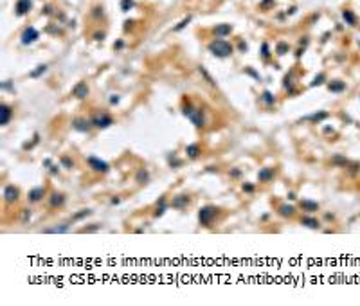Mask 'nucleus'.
I'll return each mask as SVG.
<instances>
[{"label": "nucleus", "instance_id": "b1692460", "mask_svg": "<svg viewBox=\"0 0 360 306\" xmlns=\"http://www.w3.org/2000/svg\"><path fill=\"white\" fill-rule=\"evenodd\" d=\"M45 70H47V67H45V65H40V67L34 70V72H31V76H33V78H38V76H42Z\"/></svg>", "mask_w": 360, "mask_h": 306}, {"label": "nucleus", "instance_id": "2f4dec72", "mask_svg": "<svg viewBox=\"0 0 360 306\" xmlns=\"http://www.w3.org/2000/svg\"><path fill=\"white\" fill-rule=\"evenodd\" d=\"M132 6H133V2H132V0H123V9H124V11L128 9V7H132Z\"/></svg>", "mask_w": 360, "mask_h": 306}, {"label": "nucleus", "instance_id": "cd10ccee", "mask_svg": "<svg viewBox=\"0 0 360 306\" xmlns=\"http://www.w3.org/2000/svg\"><path fill=\"white\" fill-rule=\"evenodd\" d=\"M86 214H90V211H88V209H85V211H79V212H78V214H76L72 220H81V218H83V216H86Z\"/></svg>", "mask_w": 360, "mask_h": 306}, {"label": "nucleus", "instance_id": "1a4fd4ad", "mask_svg": "<svg viewBox=\"0 0 360 306\" xmlns=\"http://www.w3.org/2000/svg\"><path fill=\"white\" fill-rule=\"evenodd\" d=\"M31 9V0H18L16 2V14L24 16L25 13H29Z\"/></svg>", "mask_w": 360, "mask_h": 306}, {"label": "nucleus", "instance_id": "393cba45", "mask_svg": "<svg viewBox=\"0 0 360 306\" xmlns=\"http://www.w3.org/2000/svg\"><path fill=\"white\" fill-rule=\"evenodd\" d=\"M45 232H67V225H59V227H54V229H47Z\"/></svg>", "mask_w": 360, "mask_h": 306}, {"label": "nucleus", "instance_id": "a211bd4d", "mask_svg": "<svg viewBox=\"0 0 360 306\" xmlns=\"http://www.w3.org/2000/svg\"><path fill=\"white\" fill-rule=\"evenodd\" d=\"M293 212H295V209L292 207V205H288V204H285V205L279 207V214L281 216H292Z\"/></svg>", "mask_w": 360, "mask_h": 306}, {"label": "nucleus", "instance_id": "a878e982", "mask_svg": "<svg viewBox=\"0 0 360 306\" xmlns=\"http://www.w3.org/2000/svg\"><path fill=\"white\" fill-rule=\"evenodd\" d=\"M344 20H346L349 25H353L355 24V18H353V13H349V11H344Z\"/></svg>", "mask_w": 360, "mask_h": 306}, {"label": "nucleus", "instance_id": "9b49d317", "mask_svg": "<svg viewBox=\"0 0 360 306\" xmlns=\"http://www.w3.org/2000/svg\"><path fill=\"white\" fill-rule=\"evenodd\" d=\"M258 178H259V182L272 180V178H274V169H272V167H263V169L258 173Z\"/></svg>", "mask_w": 360, "mask_h": 306}, {"label": "nucleus", "instance_id": "f8f14e48", "mask_svg": "<svg viewBox=\"0 0 360 306\" xmlns=\"http://www.w3.org/2000/svg\"><path fill=\"white\" fill-rule=\"evenodd\" d=\"M72 94H74L76 98L83 99V98H86V94H88V88H86V85H85V83H79L76 88H74V92H72Z\"/></svg>", "mask_w": 360, "mask_h": 306}, {"label": "nucleus", "instance_id": "aec40b11", "mask_svg": "<svg viewBox=\"0 0 360 306\" xmlns=\"http://www.w3.org/2000/svg\"><path fill=\"white\" fill-rule=\"evenodd\" d=\"M346 88V83H342V81H331L330 83V90L331 92H342Z\"/></svg>", "mask_w": 360, "mask_h": 306}, {"label": "nucleus", "instance_id": "72a5a7b5", "mask_svg": "<svg viewBox=\"0 0 360 306\" xmlns=\"http://www.w3.org/2000/svg\"><path fill=\"white\" fill-rule=\"evenodd\" d=\"M110 103H112V105H117V103H119V98H117V96L110 98Z\"/></svg>", "mask_w": 360, "mask_h": 306}, {"label": "nucleus", "instance_id": "2eb2a0df", "mask_svg": "<svg viewBox=\"0 0 360 306\" xmlns=\"http://www.w3.org/2000/svg\"><path fill=\"white\" fill-rule=\"evenodd\" d=\"M9 119H11V108L4 105V106H2V119H0V124L6 126L7 123H9Z\"/></svg>", "mask_w": 360, "mask_h": 306}, {"label": "nucleus", "instance_id": "39448f33", "mask_svg": "<svg viewBox=\"0 0 360 306\" xmlns=\"http://www.w3.org/2000/svg\"><path fill=\"white\" fill-rule=\"evenodd\" d=\"M113 123V119H112L108 113H103V115H96L94 119H92V124L96 126V128H108V126Z\"/></svg>", "mask_w": 360, "mask_h": 306}, {"label": "nucleus", "instance_id": "6ab92c4d", "mask_svg": "<svg viewBox=\"0 0 360 306\" xmlns=\"http://www.w3.org/2000/svg\"><path fill=\"white\" fill-rule=\"evenodd\" d=\"M261 101H263L265 105H268V106H272L274 103H276V98L270 94V92H263L261 94Z\"/></svg>", "mask_w": 360, "mask_h": 306}, {"label": "nucleus", "instance_id": "f257e3e1", "mask_svg": "<svg viewBox=\"0 0 360 306\" xmlns=\"http://www.w3.org/2000/svg\"><path fill=\"white\" fill-rule=\"evenodd\" d=\"M209 51L213 54H216L218 58H227L232 52V47H231V43L223 42V40H216V42H213L209 45Z\"/></svg>", "mask_w": 360, "mask_h": 306}, {"label": "nucleus", "instance_id": "bb28decb", "mask_svg": "<svg viewBox=\"0 0 360 306\" xmlns=\"http://www.w3.org/2000/svg\"><path fill=\"white\" fill-rule=\"evenodd\" d=\"M189 22H191V16H187V18H184V20H182V22H180L178 25H177V27H175V31H180V29L184 27V25H187V24H189Z\"/></svg>", "mask_w": 360, "mask_h": 306}, {"label": "nucleus", "instance_id": "c85d7f7f", "mask_svg": "<svg viewBox=\"0 0 360 306\" xmlns=\"http://www.w3.org/2000/svg\"><path fill=\"white\" fill-rule=\"evenodd\" d=\"M61 164L67 167V169H70V167L74 166V162H70V160H69V157H63V159H61Z\"/></svg>", "mask_w": 360, "mask_h": 306}, {"label": "nucleus", "instance_id": "c756f323", "mask_svg": "<svg viewBox=\"0 0 360 306\" xmlns=\"http://www.w3.org/2000/svg\"><path fill=\"white\" fill-rule=\"evenodd\" d=\"M139 182H146L148 180V171H139Z\"/></svg>", "mask_w": 360, "mask_h": 306}, {"label": "nucleus", "instance_id": "f704fd0d", "mask_svg": "<svg viewBox=\"0 0 360 306\" xmlns=\"http://www.w3.org/2000/svg\"><path fill=\"white\" fill-rule=\"evenodd\" d=\"M51 173H52V175H58V173H59V169H58L56 166H51Z\"/></svg>", "mask_w": 360, "mask_h": 306}, {"label": "nucleus", "instance_id": "0eeeda50", "mask_svg": "<svg viewBox=\"0 0 360 306\" xmlns=\"http://www.w3.org/2000/svg\"><path fill=\"white\" fill-rule=\"evenodd\" d=\"M36 40H38V31L34 27H27L24 31V34H22V43L24 45H29V43L36 42Z\"/></svg>", "mask_w": 360, "mask_h": 306}, {"label": "nucleus", "instance_id": "dca6fc26", "mask_svg": "<svg viewBox=\"0 0 360 306\" xmlns=\"http://www.w3.org/2000/svg\"><path fill=\"white\" fill-rule=\"evenodd\" d=\"M186 153H187V157H189V159H196V157L200 155V148H198V144H189V146L186 148Z\"/></svg>", "mask_w": 360, "mask_h": 306}, {"label": "nucleus", "instance_id": "f03ea898", "mask_svg": "<svg viewBox=\"0 0 360 306\" xmlns=\"http://www.w3.org/2000/svg\"><path fill=\"white\" fill-rule=\"evenodd\" d=\"M216 214H218V209L213 207V205H207V207H202L200 212H198V220L202 225H211V223L216 220Z\"/></svg>", "mask_w": 360, "mask_h": 306}, {"label": "nucleus", "instance_id": "f3484780", "mask_svg": "<svg viewBox=\"0 0 360 306\" xmlns=\"http://www.w3.org/2000/svg\"><path fill=\"white\" fill-rule=\"evenodd\" d=\"M301 207L304 209V211H317L319 204L317 202H312V200H303L301 202Z\"/></svg>", "mask_w": 360, "mask_h": 306}, {"label": "nucleus", "instance_id": "473e14b6", "mask_svg": "<svg viewBox=\"0 0 360 306\" xmlns=\"http://www.w3.org/2000/svg\"><path fill=\"white\" fill-rule=\"evenodd\" d=\"M239 175H241V171H239V169H231V177H234V178H238Z\"/></svg>", "mask_w": 360, "mask_h": 306}, {"label": "nucleus", "instance_id": "423d86ee", "mask_svg": "<svg viewBox=\"0 0 360 306\" xmlns=\"http://www.w3.org/2000/svg\"><path fill=\"white\" fill-rule=\"evenodd\" d=\"M18 196H20L18 187H14V186H7V187H4V200H6L7 204L16 202V200H18Z\"/></svg>", "mask_w": 360, "mask_h": 306}, {"label": "nucleus", "instance_id": "5701e85b", "mask_svg": "<svg viewBox=\"0 0 360 306\" xmlns=\"http://www.w3.org/2000/svg\"><path fill=\"white\" fill-rule=\"evenodd\" d=\"M214 33L216 34H229L231 33V25H218V27H214Z\"/></svg>", "mask_w": 360, "mask_h": 306}, {"label": "nucleus", "instance_id": "20e7f679", "mask_svg": "<svg viewBox=\"0 0 360 306\" xmlns=\"http://www.w3.org/2000/svg\"><path fill=\"white\" fill-rule=\"evenodd\" d=\"M86 162L92 166L94 171H99V173H106V171L110 169V166H108L105 160H101V159H97V157H88V159H86Z\"/></svg>", "mask_w": 360, "mask_h": 306}, {"label": "nucleus", "instance_id": "7ed1b4c3", "mask_svg": "<svg viewBox=\"0 0 360 306\" xmlns=\"http://www.w3.org/2000/svg\"><path fill=\"white\" fill-rule=\"evenodd\" d=\"M184 113H186L187 119L193 121L194 126H204V113L200 110H196L193 106H184Z\"/></svg>", "mask_w": 360, "mask_h": 306}, {"label": "nucleus", "instance_id": "c9c22d12", "mask_svg": "<svg viewBox=\"0 0 360 306\" xmlns=\"http://www.w3.org/2000/svg\"><path fill=\"white\" fill-rule=\"evenodd\" d=\"M119 202H121V200H119V198H112V204H113V205H117V204H119Z\"/></svg>", "mask_w": 360, "mask_h": 306}, {"label": "nucleus", "instance_id": "9d476101", "mask_svg": "<svg viewBox=\"0 0 360 306\" xmlns=\"http://www.w3.org/2000/svg\"><path fill=\"white\" fill-rule=\"evenodd\" d=\"M72 126H74V130H78V132H88V128H90V123L86 121V119H74L72 121Z\"/></svg>", "mask_w": 360, "mask_h": 306}, {"label": "nucleus", "instance_id": "7c9ffc66", "mask_svg": "<svg viewBox=\"0 0 360 306\" xmlns=\"http://www.w3.org/2000/svg\"><path fill=\"white\" fill-rule=\"evenodd\" d=\"M243 191L252 193V191H254V186H252V184H243Z\"/></svg>", "mask_w": 360, "mask_h": 306}, {"label": "nucleus", "instance_id": "4be33fe9", "mask_svg": "<svg viewBox=\"0 0 360 306\" xmlns=\"http://www.w3.org/2000/svg\"><path fill=\"white\" fill-rule=\"evenodd\" d=\"M326 117H328V112H319V113H313V115H310L306 119H310V121H322Z\"/></svg>", "mask_w": 360, "mask_h": 306}, {"label": "nucleus", "instance_id": "ddd939ff", "mask_svg": "<svg viewBox=\"0 0 360 306\" xmlns=\"http://www.w3.org/2000/svg\"><path fill=\"white\" fill-rule=\"evenodd\" d=\"M49 204H51V207H61V205L65 204V196H63V195H56V193H54V195L51 196V202H49Z\"/></svg>", "mask_w": 360, "mask_h": 306}, {"label": "nucleus", "instance_id": "4468645a", "mask_svg": "<svg viewBox=\"0 0 360 306\" xmlns=\"http://www.w3.org/2000/svg\"><path fill=\"white\" fill-rule=\"evenodd\" d=\"M187 202H189V198H187V196L180 195V196H177V198L173 200V204H171V205H173L175 209H182L184 205H187Z\"/></svg>", "mask_w": 360, "mask_h": 306}, {"label": "nucleus", "instance_id": "6e6552de", "mask_svg": "<svg viewBox=\"0 0 360 306\" xmlns=\"http://www.w3.org/2000/svg\"><path fill=\"white\" fill-rule=\"evenodd\" d=\"M43 195H45V187H33V189L29 191L27 198H29L31 204H36V202H40V200L43 198Z\"/></svg>", "mask_w": 360, "mask_h": 306}, {"label": "nucleus", "instance_id": "412c9836", "mask_svg": "<svg viewBox=\"0 0 360 306\" xmlns=\"http://www.w3.org/2000/svg\"><path fill=\"white\" fill-rule=\"evenodd\" d=\"M301 223L306 225V227H310V229H317V227H319V222H317V220H313V218H303Z\"/></svg>", "mask_w": 360, "mask_h": 306}]
</instances>
